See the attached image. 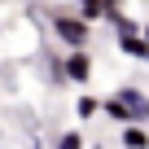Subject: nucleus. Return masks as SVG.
<instances>
[{
    "instance_id": "f257e3e1",
    "label": "nucleus",
    "mask_w": 149,
    "mask_h": 149,
    "mask_svg": "<svg viewBox=\"0 0 149 149\" xmlns=\"http://www.w3.org/2000/svg\"><path fill=\"white\" fill-rule=\"evenodd\" d=\"M53 31H57V40L70 44V48H84V44L92 40V22L74 18V13H53Z\"/></svg>"
},
{
    "instance_id": "f03ea898",
    "label": "nucleus",
    "mask_w": 149,
    "mask_h": 149,
    "mask_svg": "<svg viewBox=\"0 0 149 149\" xmlns=\"http://www.w3.org/2000/svg\"><path fill=\"white\" fill-rule=\"evenodd\" d=\"M114 101L123 105L127 123H149V97H145L140 88H118V92H114Z\"/></svg>"
},
{
    "instance_id": "7ed1b4c3",
    "label": "nucleus",
    "mask_w": 149,
    "mask_h": 149,
    "mask_svg": "<svg viewBox=\"0 0 149 149\" xmlns=\"http://www.w3.org/2000/svg\"><path fill=\"white\" fill-rule=\"evenodd\" d=\"M61 74H66L70 84H88V79H92V57H88L84 48H74V53L61 61Z\"/></svg>"
},
{
    "instance_id": "20e7f679",
    "label": "nucleus",
    "mask_w": 149,
    "mask_h": 149,
    "mask_svg": "<svg viewBox=\"0 0 149 149\" xmlns=\"http://www.w3.org/2000/svg\"><path fill=\"white\" fill-rule=\"evenodd\" d=\"M123 145L127 149H149V132L140 123H123Z\"/></svg>"
},
{
    "instance_id": "39448f33",
    "label": "nucleus",
    "mask_w": 149,
    "mask_h": 149,
    "mask_svg": "<svg viewBox=\"0 0 149 149\" xmlns=\"http://www.w3.org/2000/svg\"><path fill=\"white\" fill-rule=\"evenodd\" d=\"M118 48H123L127 57H140V61L149 57V44H145L140 35H118Z\"/></svg>"
},
{
    "instance_id": "423d86ee",
    "label": "nucleus",
    "mask_w": 149,
    "mask_h": 149,
    "mask_svg": "<svg viewBox=\"0 0 149 149\" xmlns=\"http://www.w3.org/2000/svg\"><path fill=\"white\" fill-rule=\"evenodd\" d=\"M74 5H79V18H84V22L105 18V0H74Z\"/></svg>"
},
{
    "instance_id": "0eeeda50",
    "label": "nucleus",
    "mask_w": 149,
    "mask_h": 149,
    "mask_svg": "<svg viewBox=\"0 0 149 149\" xmlns=\"http://www.w3.org/2000/svg\"><path fill=\"white\" fill-rule=\"evenodd\" d=\"M97 110H101V101H97V97H79V101H74V114H79V118H92Z\"/></svg>"
},
{
    "instance_id": "6e6552de",
    "label": "nucleus",
    "mask_w": 149,
    "mask_h": 149,
    "mask_svg": "<svg viewBox=\"0 0 149 149\" xmlns=\"http://www.w3.org/2000/svg\"><path fill=\"white\" fill-rule=\"evenodd\" d=\"M101 110H105V114H110L114 123H127V114H123V105H118L114 97H110V101H101Z\"/></svg>"
},
{
    "instance_id": "1a4fd4ad",
    "label": "nucleus",
    "mask_w": 149,
    "mask_h": 149,
    "mask_svg": "<svg viewBox=\"0 0 149 149\" xmlns=\"http://www.w3.org/2000/svg\"><path fill=\"white\" fill-rule=\"evenodd\" d=\"M57 149H84V136H74V132H66V136L57 140Z\"/></svg>"
},
{
    "instance_id": "9d476101",
    "label": "nucleus",
    "mask_w": 149,
    "mask_h": 149,
    "mask_svg": "<svg viewBox=\"0 0 149 149\" xmlns=\"http://www.w3.org/2000/svg\"><path fill=\"white\" fill-rule=\"evenodd\" d=\"M118 5H123V0H105V18H110V13H118Z\"/></svg>"
},
{
    "instance_id": "9b49d317",
    "label": "nucleus",
    "mask_w": 149,
    "mask_h": 149,
    "mask_svg": "<svg viewBox=\"0 0 149 149\" xmlns=\"http://www.w3.org/2000/svg\"><path fill=\"white\" fill-rule=\"evenodd\" d=\"M140 40H145V44H149V22H145V26H140Z\"/></svg>"
},
{
    "instance_id": "f8f14e48",
    "label": "nucleus",
    "mask_w": 149,
    "mask_h": 149,
    "mask_svg": "<svg viewBox=\"0 0 149 149\" xmlns=\"http://www.w3.org/2000/svg\"><path fill=\"white\" fill-rule=\"evenodd\" d=\"M145 61H149V57H145Z\"/></svg>"
}]
</instances>
